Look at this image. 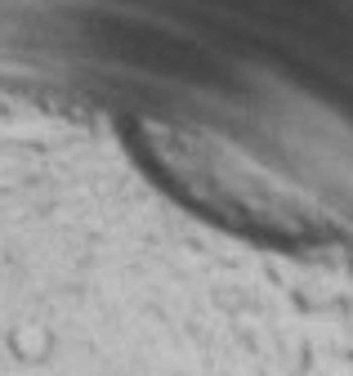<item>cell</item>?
<instances>
[{
    "label": "cell",
    "mask_w": 353,
    "mask_h": 376,
    "mask_svg": "<svg viewBox=\"0 0 353 376\" xmlns=\"http://www.w3.org/2000/svg\"><path fill=\"white\" fill-rule=\"evenodd\" d=\"M90 153H94V144H90ZM85 161H90V157H85ZM81 175H85V166H81ZM76 188H81V179H76ZM72 197H76V193H72ZM67 211H72V202H67ZM67 219V215H63ZM58 233H63V228H58ZM54 247H58V238H54ZM49 255H54V251H49ZM45 264H49V260H45Z\"/></svg>",
    "instance_id": "1"
}]
</instances>
